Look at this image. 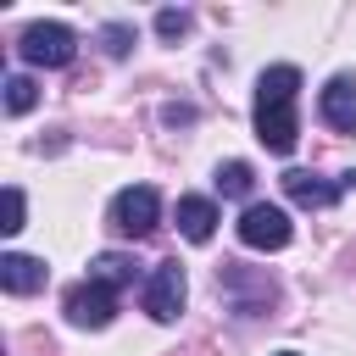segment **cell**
Returning <instances> with one entry per match:
<instances>
[{
    "label": "cell",
    "mask_w": 356,
    "mask_h": 356,
    "mask_svg": "<svg viewBox=\"0 0 356 356\" xmlns=\"http://www.w3.org/2000/svg\"><path fill=\"white\" fill-rule=\"evenodd\" d=\"M295 95H300V67H289V61H278V67H267L256 78V139L273 156H289L295 139H300Z\"/></svg>",
    "instance_id": "cell-1"
},
{
    "label": "cell",
    "mask_w": 356,
    "mask_h": 356,
    "mask_svg": "<svg viewBox=\"0 0 356 356\" xmlns=\"http://www.w3.org/2000/svg\"><path fill=\"white\" fill-rule=\"evenodd\" d=\"M72 50H78V39H72L67 22H28L22 39H17V56L28 67H67Z\"/></svg>",
    "instance_id": "cell-2"
},
{
    "label": "cell",
    "mask_w": 356,
    "mask_h": 356,
    "mask_svg": "<svg viewBox=\"0 0 356 356\" xmlns=\"http://www.w3.org/2000/svg\"><path fill=\"white\" fill-rule=\"evenodd\" d=\"M156 217H161V195H156L150 184H134V189H122V195L111 200V228L128 234V239H145V234L156 228Z\"/></svg>",
    "instance_id": "cell-3"
},
{
    "label": "cell",
    "mask_w": 356,
    "mask_h": 356,
    "mask_svg": "<svg viewBox=\"0 0 356 356\" xmlns=\"http://www.w3.org/2000/svg\"><path fill=\"white\" fill-rule=\"evenodd\" d=\"M289 217L278 211V206H267V200H250L245 211H239V239L250 245V250H284L289 245Z\"/></svg>",
    "instance_id": "cell-4"
},
{
    "label": "cell",
    "mask_w": 356,
    "mask_h": 356,
    "mask_svg": "<svg viewBox=\"0 0 356 356\" xmlns=\"http://www.w3.org/2000/svg\"><path fill=\"white\" fill-rule=\"evenodd\" d=\"M184 295H189L184 267H178V261H161V267L150 273V284H145V312H150L156 323H172V317L184 312Z\"/></svg>",
    "instance_id": "cell-5"
},
{
    "label": "cell",
    "mask_w": 356,
    "mask_h": 356,
    "mask_svg": "<svg viewBox=\"0 0 356 356\" xmlns=\"http://www.w3.org/2000/svg\"><path fill=\"white\" fill-rule=\"evenodd\" d=\"M111 317H117V295H111L106 284L83 278V284L67 289V323H78V328H106Z\"/></svg>",
    "instance_id": "cell-6"
},
{
    "label": "cell",
    "mask_w": 356,
    "mask_h": 356,
    "mask_svg": "<svg viewBox=\"0 0 356 356\" xmlns=\"http://www.w3.org/2000/svg\"><path fill=\"white\" fill-rule=\"evenodd\" d=\"M217 284L234 295V312H245V317H250V312H267V300L278 295L273 278H250L239 261H222V267H217Z\"/></svg>",
    "instance_id": "cell-7"
},
{
    "label": "cell",
    "mask_w": 356,
    "mask_h": 356,
    "mask_svg": "<svg viewBox=\"0 0 356 356\" xmlns=\"http://www.w3.org/2000/svg\"><path fill=\"white\" fill-rule=\"evenodd\" d=\"M317 111H323V122L334 134H356V78L350 72H334L323 83V95H317Z\"/></svg>",
    "instance_id": "cell-8"
},
{
    "label": "cell",
    "mask_w": 356,
    "mask_h": 356,
    "mask_svg": "<svg viewBox=\"0 0 356 356\" xmlns=\"http://www.w3.org/2000/svg\"><path fill=\"white\" fill-rule=\"evenodd\" d=\"M284 195L295 200V206H312V211H328L345 189H339V178H317V172H306V167H289L284 172Z\"/></svg>",
    "instance_id": "cell-9"
},
{
    "label": "cell",
    "mask_w": 356,
    "mask_h": 356,
    "mask_svg": "<svg viewBox=\"0 0 356 356\" xmlns=\"http://www.w3.org/2000/svg\"><path fill=\"white\" fill-rule=\"evenodd\" d=\"M0 289L6 295H39L44 289V261L22 256V250H6L0 256Z\"/></svg>",
    "instance_id": "cell-10"
},
{
    "label": "cell",
    "mask_w": 356,
    "mask_h": 356,
    "mask_svg": "<svg viewBox=\"0 0 356 356\" xmlns=\"http://www.w3.org/2000/svg\"><path fill=\"white\" fill-rule=\"evenodd\" d=\"M178 228H184V239L206 245V239L217 234V206H211L206 195H184V200H178Z\"/></svg>",
    "instance_id": "cell-11"
},
{
    "label": "cell",
    "mask_w": 356,
    "mask_h": 356,
    "mask_svg": "<svg viewBox=\"0 0 356 356\" xmlns=\"http://www.w3.org/2000/svg\"><path fill=\"white\" fill-rule=\"evenodd\" d=\"M89 278H95V284H106V289L117 295V289H134L139 261H134V256H117V250H100V256L89 261Z\"/></svg>",
    "instance_id": "cell-12"
},
{
    "label": "cell",
    "mask_w": 356,
    "mask_h": 356,
    "mask_svg": "<svg viewBox=\"0 0 356 356\" xmlns=\"http://www.w3.org/2000/svg\"><path fill=\"white\" fill-rule=\"evenodd\" d=\"M33 100H39V83L22 78V72H11V78H6V111L22 117V111H33Z\"/></svg>",
    "instance_id": "cell-13"
},
{
    "label": "cell",
    "mask_w": 356,
    "mask_h": 356,
    "mask_svg": "<svg viewBox=\"0 0 356 356\" xmlns=\"http://www.w3.org/2000/svg\"><path fill=\"white\" fill-rule=\"evenodd\" d=\"M250 184H256V172H250L245 161H222V167H217V189H222V195H250Z\"/></svg>",
    "instance_id": "cell-14"
},
{
    "label": "cell",
    "mask_w": 356,
    "mask_h": 356,
    "mask_svg": "<svg viewBox=\"0 0 356 356\" xmlns=\"http://www.w3.org/2000/svg\"><path fill=\"white\" fill-rule=\"evenodd\" d=\"M100 44H106V56H128L134 28H128V22H106V28H100Z\"/></svg>",
    "instance_id": "cell-15"
},
{
    "label": "cell",
    "mask_w": 356,
    "mask_h": 356,
    "mask_svg": "<svg viewBox=\"0 0 356 356\" xmlns=\"http://www.w3.org/2000/svg\"><path fill=\"white\" fill-rule=\"evenodd\" d=\"M156 33H161V39L189 33V11H156Z\"/></svg>",
    "instance_id": "cell-16"
},
{
    "label": "cell",
    "mask_w": 356,
    "mask_h": 356,
    "mask_svg": "<svg viewBox=\"0 0 356 356\" xmlns=\"http://www.w3.org/2000/svg\"><path fill=\"white\" fill-rule=\"evenodd\" d=\"M6 234H17L22 228V189H6V222H0Z\"/></svg>",
    "instance_id": "cell-17"
},
{
    "label": "cell",
    "mask_w": 356,
    "mask_h": 356,
    "mask_svg": "<svg viewBox=\"0 0 356 356\" xmlns=\"http://www.w3.org/2000/svg\"><path fill=\"white\" fill-rule=\"evenodd\" d=\"M161 117H167V122H172V128H178V122H195V111H189V106H167V111H161Z\"/></svg>",
    "instance_id": "cell-18"
},
{
    "label": "cell",
    "mask_w": 356,
    "mask_h": 356,
    "mask_svg": "<svg viewBox=\"0 0 356 356\" xmlns=\"http://www.w3.org/2000/svg\"><path fill=\"white\" fill-rule=\"evenodd\" d=\"M278 356H295V350H278Z\"/></svg>",
    "instance_id": "cell-19"
}]
</instances>
